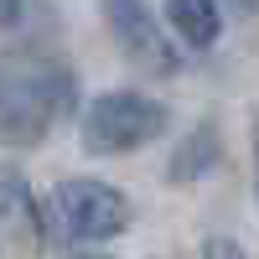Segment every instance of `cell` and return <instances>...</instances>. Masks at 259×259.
Masks as SVG:
<instances>
[{"label": "cell", "mask_w": 259, "mask_h": 259, "mask_svg": "<svg viewBox=\"0 0 259 259\" xmlns=\"http://www.w3.org/2000/svg\"><path fill=\"white\" fill-rule=\"evenodd\" d=\"M73 114V73L57 57L11 52L0 57V140L41 145L57 119Z\"/></svg>", "instance_id": "obj_1"}, {"label": "cell", "mask_w": 259, "mask_h": 259, "mask_svg": "<svg viewBox=\"0 0 259 259\" xmlns=\"http://www.w3.org/2000/svg\"><path fill=\"white\" fill-rule=\"evenodd\" d=\"M171 124V109L150 94L135 89H114V94H99L78 119V140L89 156H130L150 140H161Z\"/></svg>", "instance_id": "obj_2"}, {"label": "cell", "mask_w": 259, "mask_h": 259, "mask_svg": "<svg viewBox=\"0 0 259 259\" xmlns=\"http://www.w3.org/2000/svg\"><path fill=\"white\" fill-rule=\"evenodd\" d=\"M47 218L57 223V233L68 244H109L130 228V202L124 192H114L109 182L94 177H68L52 187Z\"/></svg>", "instance_id": "obj_3"}, {"label": "cell", "mask_w": 259, "mask_h": 259, "mask_svg": "<svg viewBox=\"0 0 259 259\" xmlns=\"http://www.w3.org/2000/svg\"><path fill=\"white\" fill-rule=\"evenodd\" d=\"M104 21H109L119 52L135 62L140 73H150V78H171V73L182 68L177 47L166 41V31L156 26V16H150L145 0H104Z\"/></svg>", "instance_id": "obj_4"}, {"label": "cell", "mask_w": 259, "mask_h": 259, "mask_svg": "<svg viewBox=\"0 0 259 259\" xmlns=\"http://www.w3.org/2000/svg\"><path fill=\"white\" fill-rule=\"evenodd\" d=\"M0 233H16V239H26V244L47 239V212L36 207L26 177H21L16 166H6V161H0Z\"/></svg>", "instance_id": "obj_5"}, {"label": "cell", "mask_w": 259, "mask_h": 259, "mask_svg": "<svg viewBox=\"0 0 259 259\" xmlns=\"http://www.w3.org/2000/svg\"><path fill=\"white\" fill-rule=\"evenodd\" d=\"M166 21L187 47H212L223 36V16L218 0H166Z\"/></svg>", "instance_id": "obj_6"}, {"label": "cell", "mask_w": 259, "mask_h": 259, "mask_svg": "<svg viewBox=\"0 0 259 259\" xmlns=\"http://www.w3.org/2000/svg\"><path fill=\"white\" fill-rule=\"evenodd\" d=\"M223 161V145H218V124H197L192 135L177 145V156H171V166H166V177L171 182H197V177H207L212 166Z\"/></svg>", "instance_id": "obj_7"}, {"label": "cell", "mask_w": 259, "mask_h": 259, "mask_svg": "<svg viewBox=\"0 0 259 259\" xmlns=\"http://www.w3.org/2000/svg\"><path fill=\"white\" fill-rule=\"evenodd\" d=\"M202 259H249V254L233 244V239H207L202 244Z\"/></svg>", "instance_id": "obj_8"}, {"label": "cell", "mask_w": 259, "mask_h": 259, "mask_svg": "<svg viewBox=\"0 0 259 259\" xmlns=\"http://www.w3.org/2000/svg\"><path fill=\"white\" fill-rule=\"evenodd\" d=\"M21 6H26V0H0V26H16V21H21Z\"/></svg>", "instance_id": "obj_9"}, {"label": "cell", "mask_w": 259, "mask_h": 259, "mask_svg": "<svg viewBox=\"0 0 259 259\" xmlns=\"http://www.w3.org/2000/svg\"><path fill=\"white\" fill-rule=\"evenodd\" d=\"M254 187H259V119H254Z\"/></svg>", "instance_id": "obj_10"}, {"label": "cell", "mask_w": 259, "mask_h": 259, "mask_svg": "<svg viewBox=\"0 0 259 259\" xmlns=\"http://www.w3.org/2000/svg\"><path fill=\"white\" fill-rule=\"evenodd\" d=\"M233 6H244V11H254V0H233Z\"/></svg>", "instance_id": "obj_11"}, {"label": "cell", "mask_w": 259, "mask_h": 259, "mask_svg": "<svg viewBox=\"0 0 259 259\" xmlns=\"http://www.w3.org/2000/svg\"><path fill=\"white\" fill-rule=\"evenodd\" d=\"M78 259H104V254H78Z\"/></svg>", "instance_id": "obj_12"}]
</instances>
